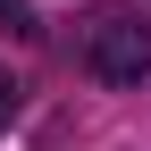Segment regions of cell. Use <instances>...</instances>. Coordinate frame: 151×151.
Returning a JSON list of instances; mask_svg holds the SVG:
<instances>
[{
	"mask_svg": "<svg viewBox=\"0 0 151 151\" xmlns=\"http://www.w3.org/2000/svg\"><path fill=\"white\" fill-rule=\"evenodd\" d=\"M0 25H9V34H25V42H34V34H42V17H34L25 0H0Z\"/></svg>",
	"mask_w": 151,
	"mask_h": 151,
	"instance_id": "obj_2",
	"label": "cell"
},
{
	"mask_svg": "<svg viewBox=\"0 0 151 151\" xmlns=\"http://www.w3.org/2000/svg\"><path fill=\"white\" fill-rule=\"evenodd\" d=\"M9 118H17V76L0 67V126H9Z\"/></svg>",
	"mask_w": 151,
	"mask_h": 151,
	"instance_id": "obj_3",
	"label": "cell"
},
{
	"mask_svg": "<svg viewBox=\"0 0 151 151\" xmlns=\"http://www.w3.org/2000/svg\"><path fill=\"white\" fill-rule=\"evenodd\" d=\"M76 59L101 76V84H143L151 76V25L134 9H92L84 34H76Z\"/></svg>",
	"mask_w": 151,
	"mask_h": 151,
	"instance_id": "obj_1",
	"label": "cell"
}]
</instances>
